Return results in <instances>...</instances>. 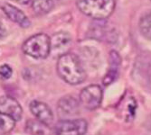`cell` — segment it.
<instances>
[{
    "label": "cell",
    "mask_w": 151,
    "mask_h": 135,
    "mask_svg": "<svg viewBox=\"0 0 151 135\" xmlns=\"http://www.w3.org/2000/svg\"><path fill=\"white\" fill-rule=\"evenodd\" d=\"M56 69L60 77L70 85L81 84L86 79V73L81 62L73 53L66 52L61 55Z\"/></svg>",
    "instance_id": "1"
},
{
    "label": "cell",
    "mask_w": 151,
    "mask_h": 135,
    "mask_svg": "<svg viewBox=\"0 0 151 135\" xmlns=\"http://www.w3.org/2000/svg\"><path fill=\"white\" fill-rule=\"evenodd\" d=\"M116 0H78L77 7L83 15L95 19L109 17L115 9Z\"/></svg>",
    "instance_id": "2"
},
{
    "label": "cell",
    "mask_w": 151,
    "mask_h": 135,
    "mask_svg": "<svg viewBox=\"0 0 151 135\" xmlns=\"http://www.w3.org/2000/svg\"><path fill=\"white\" fill-rule=\"evenodd\" d=\"M22 49L32 58L45 59L51 53V38L45 33L35 34L25 41Z\"/></svg>",
    "instance_id": "3"
},
{
    "label": "cell",
    "mask_w": 151,
    "mask_h": 135,
    "mask_svg": "<svg viewBox=\"0 0 151 135\" xmlns=\"http://www.w3.org/2000/svg\"><path fill=\"white\" fill-rule=\"evenodd\" d=\"M103 92L99 85H91L81 91L80 104L87 110L93 111L100 107Z\"/></svg>",
    "instance_id": "4"
},
{
    "label": "cell",
    "mask_w": 151,
    "mask_h": 135,
    "mask_svg": "<svg viewBox=\"0 0 151 135\" xmlns=\"http://www.w3.org/2000/svg\"><path fill=\"white\" fill-rule=\"evenodd\" d=\"M88 130V123L84 119L63 120L55 125L56 135H84Z\"/></svg>",
    "instance_id": "5"
},
{
    "label": "cell",
    "mask_w": 151,
    "mask_h": 135,
    "mask_svg": "<svg viewBox=\"0 0 151 135\" xmlns=\"http://www.w3.org/2000/svg\"><path fill=\"white\" fill-rule=\"evenodd\" d=\"M57 112L63 118L75 116L80 113V101L72 96H65L58 102Z\"/></svg>",
    "instance_id": "6"
},
{
    "label": "cell",
    "mask_w": 151,
    "mask_h": 135,
    "mask_svg": "<svg viewBox=\"0 0 151 135\" xmlns=\"http://www.w3.org/2000/svg\"><path fill=\"white\" fill-rule=\"evenodd\" d=\"M0 114H6L16 121H19L22 118L23 109L15 98L3 96L0 97Z\"/></svg>",
    "instance_id": "7"
},
{
    "label": "cell",
    "mask_w": 151,
    "mask_h": 135,
    "mask_svg": "<svg viewBox=\"0 0 151 135\" xmlns=\"http://www.w3.org/2000/svg\"><path fill=\"white\" fill-rule=\"evenodd\" d=\"M30 110L39 122L47 126L53 122V114L51 108L43 102L37 100L32 101L30 103Z\"/></svg>",
    "instance_id": "8"
},
{
    "label": "cell",
    "mask_w": 151,
    "mask_h": 135,
    "mask_svg": "<svg viewBox=\"0 0 151 135\" xmlns=\"http://www.w3.org/2000/svg\"><path fill=\"white\" fill-rule=\"evenodd\" d=\"M1 9L4 11L6 16L12 21L18 23L22 27H29L30 25V21L26 16L24 14L22 10L17 8L15 6H12L11 4L5 3L1 6Z\"/></svg>",
    "instance_id": "9"
},
{
    "label": "cell",
    "mask_w": 151,
    "mask_h": 135,
    "mask_svg": "<svg viewBox=\"0 0 151 135\" xmlns=\"http://www.w3.org/2000/svg\"><path fill=\"white\" fill-rule=\"evenodd\" d=\"M121 63V58L119 54L112 50L109 53V70H108L107 74L103 77L102 82L105 86L111 85L112 82L116 80L118 74H119V68Z\"/></svg>",
    "instance_id": "10"
},
{
    "label": "cell",
    "mask_w": 151,
    "mask_h": 135,
    "mask_svg": "<svg viewBox=\"0 0 151 135\" xmlns=\"http://www.w3.org/2000/svg\"><path fill=\"white\" fill-rule=\"evenodd\" d=\"M72 43V37L67 33H55L51 38V51L59 52L61 51V55L64 54L63 51L70 46Z\"/></svg>",
    "instance_id": "11"
},
{
    "label": "cell",
    "mask_w": 151,
    "mask_h": 135,
    "mask_svg": "<svg viewBox=\"0 0 151 135\" xmlns=\"http://www.w3.org/2000/svg\"><path fill=\"white\" fill-rule=\"evenodd\" d=\"M54 3L52 0H33L32 7L36 15H46L53 8Z\"/></svg>",
    "instance_id": "12"
},
{
    "label": "cell",
    "mask_w": 151,
    "mask_h": 135,
    "mask_svg": "<svg viewBox=\"0 0 151 135\" xmlns=\"http://www.w3.org/2000/svg\"><path fill=\"white\" fill-rule=\"evenodd\" d=\"M139 28L141 34L147 40L151 41V12H147L141 16Z\"/></svg>",
    "instance_id": "13"
},
{
    "label": "cell",
    "mask_w": 151,
    "mask_h": 135,
    "mask_svg": "<svg viewBox=\"0 0 151 135\" xmlns=\"http://www.w3.org/2000/svg\"><path fill=\"white\" fill-rule=\"evenodd\" d=\"M48 126L39 121L30 120L26 124V131L32 135H45Z\"/></svg>",
    "instance_id": "14"
},
{
    "label": "cell",
    "mask_w": 151,
    "mask_h": 135,
    "mask_svg": "<svg viewBox=\"0 0 151 135\" xmlns=\"http://www.w3.org/2000/svg\"><path fill=\"white\" fill-rule=\"evenodd\" d=\"M16 120L6 115L0 114V134L4 135L10 132L16 125Z\"/></svg>",
    "instance_id": "15"
},
{
    "label": "cell",
    "mask_w": 151,
    "mask_h": 135,
    "mask_svg": "<svg viewBox=\"0 0 151 135\" xmlns=\"http://www.w3.org/2000/svg\"><path fill=\"white\" fill-rule=\"evenodd\" d=\"M13 74V70L11 67L8 66L7 64H4L0 66V76L4 79H8Z\"/></svg>",
    "instance_id": "16"
},
{
    "label": "cell",
    "mask_w": 151,
    "mask_h": 135,
    "mask_svg": "<svg viewBox=\"0 0 151 135\" xmlns=\"http://www.w3.org/2000/svg\"><path fill=\"white\" fill-rule=\"evenodd\" d=\"M145 126H146V128H147L148 131H151V114H149V116L147 117V121H146Z\"/></svg>",
    "instance_id": "17"
},
{
    "label": "cell",
    "mask_w": 151,
    "mask_h": 135,
    "mask_svg": "<svg viewBox=\"0 0 151 135\" xmlns=\"http://www.w3.org/2000/svg\"><path fill=\"white\" fill-rule=\"evenodd\" d=\"M6 34V31L5 30L4 27H3L1 24H0V39L3 38V37H5Z\"/></svg>",
    "instance_id": "18"
},
{
    "label": "cell",
    "mask_w": 151,
    "mask_h": 135,
    "mask_svg": "<svg viewBox=\"0 0 151 135\" xmlns=\"http://www.w3.org/2000/svg\"><path fill=\"white\" fill-rule=\"evenodd\" d=\"M16 1L19 4H22V5H26V4H28L31 0H16Z\"/></svg>",
    "instance_id": "19"
}]
</instances>
